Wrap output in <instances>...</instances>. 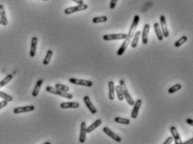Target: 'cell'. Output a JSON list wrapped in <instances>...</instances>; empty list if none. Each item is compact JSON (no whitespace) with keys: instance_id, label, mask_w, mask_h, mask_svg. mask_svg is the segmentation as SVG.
Instances as JSON below:
<instances>
[{"instance_id":"6da1fadb","label":"cell","mask_w":193,"mask_h":144,"mask_svg":"<svg viewBox=\"0 0 193 144\" xmlns=\"http://www.w3.org/2000/svg\"><path fill=\"white\" fill-rule=\"evenodd\" d=\"M45 91H47V92H50L51 94H55V95H57V96H60V97H65V98H67V99H72L73 98V96L71 94H70L68 92H66V91H60L59 89H56V87H51V86H46L45 88Z\"/></svg>"},{"instance_id":"7a4b0ae2","label":"cell","mask_w":193,"mask_h":144,"mask_svg":"<svg viewBox=\"0 0 193 144\" xmlns=\"http://www.w3.org/2000/svg\"><path fill=\"white\" fill-rule=\"evenodd\" d=\"M119 85H120L121 89H122V91H123V93H124V97H125V99H126L127 102L129 104L130 106H133V104H134V100H133L132 97L130 96L129 92L128 89H127L125 81H124V80H120V81H119Z\"/></svg>"},{"instance_id":"3957f363","label":"cell","mask_w":193,"mask_h":144,"mask_svg":"<svg viewBox=\"0 0 193 144\" xmlns=\"http://www.w3.org/2000/svg\"><path fill=\"white\" fill-rule=\"evenodd\" d=\"M88 6L85 4V3H83V4H77L76 6L70 7V8H67L65 9V14L67 15H69V14H71V13H74L79 12V11H83V10L87 9Z\"/></svg>"},{"instance_id":"277c9868","label":"cell","mask_w":193,"mask_h":144,"mask_svg":"<svg viewBox=\"0 0 193 144\" xmlns=\"http://www.w3.org/2000/svg\"><path fill=\"white\" fill-rule=\"evenodd\" d=\"M139 19H140V17H139V15L134 16V18H133V22H132V25L130 26L129 34L127 35V37L131 38V39H132V37H133V35H134V33L136 32V28L137 27H138V25H139Z\"/></svg>"},{"instance_id":"5b68a950","label":"cell","mask_w":193,"mask_h":144,"mask_svg":"<svg viewBox=\"0 0 193 144\" xmlns=\"http://www.w3.org/2000/svg\"><path fill=\"white\" fill-rule=\"evenodd\" d=\"M69 82L71 84L77 85H83V86H87V87H91L92 86V83L91 81H87V80H82V79L76 78H70Z\"/></svg>"},{"instance_id":"8992f818","label":"cell","mask_w":193,"mask_h":144,"mask_svg":"<svg viewBox=\"0 0 193 144\" xmlns=\"http://www.w3.org/2000/svg\"><path fill=\"white\" fill-rule=\"evenodd\" d=\"M126 37H127L126 34H112V35H103L102 39L106 41L119 40H124Z\"/></svg>"},{"instance_id":"52a82bcc","label":"cell","mask_w":193,"mask_h":144,"mask_svg":"<svg viewBox=\"0 0 193 144\" xmlns=\"http://www.w3.org/2000/svg\"><path fill=\"white\" fill-rule=\"evenodd\" d=\"M102 132H104L105 134H107L109 137L111 138L112 139H114V141L117 142H120L122 141V138H120V136H118V134H116L115 132H114L110 128H108L107 127H104L103 128H102Z\"/></svg>"},{"instance_id":"ba28073f","label":"cell","mask_w":193,"mask_h":144,"mask_svg":"<svg viewBox=\"0 0 193 144\" xmlns=\"http://www.w3.org/2000/svg\"><path fill=\"white\" fill-rule=\"evenodd\" d=\"M160 28H161L162 34L163 36L165 38H167L169 36V30L167 28V25H166V19L164 15L160 16Z\"/></svg>"},{"instance_id":"9c48e42d","label":"cell","mask_w":193,"mask_h":144,"mask_svg":"<svg viewBox=\"0 0 193 144\" xmlns=\"http://www.w3.org/2000/svg\"><path fill=\"white\" fill-rule=\"evenodd\" d=\"M83 101H84V104L86 105V107H87V109L89 110V112L92 113V114H96L97 113V109L96 107H94V105L92 104V102L91 101V99L88 96H85L83 97Z\"/></svg>"},{"instance_id":"30bf717a","label":"cell","mask_w":193,"mask_h":144,"mask_svg":"<svg viewBox=\"0 0 193 144\" xmlns=\"http://www.w3.org/2000/svg\"><path fill=\"white\" fill-rule=\"evenodd\" d=\"M141 105H142V100H138L136 101H134V104H133V108L132 110V112H131V117L133 118V119H136L137 116L139 115V109H140V107H141Z\"/></svg>"},{"instance_id":"8fae6325","label":"cell","mask_w":193,"mask_h":144,"mask_svg":"<svg viewBox=\"0 0 193 144\" xmlns=\"http://www.w3.org/2000/svg\"><path fill=\"white\" fill-rule=\"evenodd\" d=\"M150 29V25L149 24H146L144 26V29H143L142 33H141V36H142V43L144 44H148L149 41V32Z\"/></svg>"},{"instance_id":"7c38bea8","label":"cell","mask_w":193,"mask_h":144,"mask_svg":"<svg viewBox=\"0 0 193 144\" xmlns=\"http://www.w3.org/2000/svg\"><path fill=\"white\" fill-rule=\"evenodd\" d=\"M131 38H129V37H126L124 39V41L123 42V44H121V46L119 47L118 50L117 51V55L118 56H121V55H123V54L125 52V50L126 49L128 48L129 46V44H130V42H131Z\"/></svg>"},{"instance_id":"4fadbf2b","label":"cell","mask_w":193,"mask_h":144,"mask_svg":"<svg viewBox=\"0 0 193 144\" xmlns=\"http://www.w3.org/2000/svg\"><path fill=\"white\" fill-rule=\"evenodd\" d=\"M35 109V106H25V107H16L14 109V114H20V113H25L33 112Z\"/></svg>"},{"instance_id":"5bb4252c","label":"cell","mask_w":193,"mask_h":144,"mask_svg":"<svg viewBox=\"0 0 193 144\" xmlns=\"http://www.w3.org/2000/svg\"><path fill=\"white\" fill-rule=\"evenodd\" d=\"M87 124L85 122L81 123V129H80L79 142L81 143H84L86 142V136H87Z\"/></svg>"},{"instance_id":"9a60e30c","label":"cell","mask_w":193,"mask_h":144,"mask_svg":"<svg viewBox=\"0 0 193 144\" xmlns=\"http://www.w3.org/2000/svg\"><path fill=\"white\" fill-rule=\"evenodd\" d=\"M171 134H172V138L174 139L175 141V143L176 144H182V140H181V138H180V136L179 134V132H178L177 129L176 127H171Z\"/></svg>"},{"instance_id":"2e32d148","label":"cell","mask_w":193,"mask_h":144,"mask_svg":"<svg viewBox=\"0 0 193 144\" xmlns=\"http://www.w3.org/2000/svg\"><path fill=\"white\" fill-rule=\"evenodd\" d=\"M37 43H38V38L33 37L31 40V45H30V51H29V56L35 57L36 54V49H37Z\"/></svg>"},{"instance_id":"e0dca14e","label":"cell","mask_w":193,"mask_h":144,"mask_svg":"<svg viewBox=\"0 0 193 144\" xmlns=\"http://www.w3.org/2000/svg\"><path fill=\"white\" fill-rule=\"evenodd\" d=\"M60 107L61 109H68V108H78L79 107V103L76 101H71V102H62L60 104Z\"/></svg>"},{"instance_id":"ac0fdd59","label":"cell","mask_w":193,"mask_h":144,"mask_svg":"<svg viewBox=\"0 0 193 144\" xmlns=\"http://www.w3.org/2000/svg\"><path fill=\"white\" fill-rule=\"evenodd\" d=\"M0 20H1V25L3 26H6L8 25L6 13H5L3 4H0Z\"/></svg>"},{"instance_id":"d6986e66","label":"cell","mask_w":193,"mask_h":144,"mask_svg":"<svg viewBox=\"0 0 193 144\" xmlns=\"http://www.w3.org/2000/svg\"><path fill=\"white\" fill-rule=\"evenodd\" d=\"M108 97L110 100H114L115 97V85L113 81L108 82Z\"/></svg>"},{"instance_id":"ffe728a7","label":"cell","mask_w":193,"mask_h":144,"mask_svg":"<svg viewBox=\"0 0 193 144\" xmlns=\"http://www.w3.org/2000/svg\"><path fill=\"white\" fill-rule=\"evenodd\" d=\"M141 36V32L139 31H136L134 33V35L132 37V40H131V42H130V44H131V47L132 48H135L137 46V44H138V42L139 40V38Z\"/></svg>"},{"instance_id":"44dd1931","label":"cell","mask_w":193,"mask_h":144,"mask_svg":"<svg viewBox=\"0 0 193 144\" xmlns=\"http://www.w3.org/2000/svg\"><path fill=\"white\" fill-rule=\"evenodd\" d=\"M154 28H155V34H156V36H157V39H158L160 41L163 40L164 39V36H163V34H162L161 28H160V25L159 23H155L154 24Z\"/></svg>"},{"instance_id":"7402d4cb","label":"cell","mask_w":193,"mask_h":144,"mask_svg":"<svg viewBox=\"0 0 193 144\" xmlns=\"http://www.w3.org/2000/svg\"><path fill=\"white\" fill-rule=\"evenodd\" d=\"M102 123V120L101 119H98L96 120L95 122L92 123L91 125L89 126V127H87V133H90V132H92V131H94L95 129H97L99 127V126L101 125Z\"/></svg>"},{"instance_id":"603a6c76","label":"cell","mask_w":193,"mask_h":144,"mask_svg":"<svg viewBox=\"0 0 193 144\" xmlns=\"http://www.w3.org/2000/svg\"><path fill=\"white\" fill-rule=\"evenodd\" d=\"M43 82H44V80H39L38 81L36 82V84H35V86L34 88V90H33V92H32V96L34 97H36L38 96L39 92L41 91V88L42 85H43Z\"/></svg>"},{"instance_id":"cb8c5ba5","label":"cell","mask_w":193,"mask_h":144,"mask_svg":"<svg viewBox=\"0 0 193 144\" xmlns=\"http://www.w3.org/2000/svg\"><path fill=\"white\" fill-rule=\"evenodd\" d=\"M52 55H53V51H52L51 50H48L47 53H46V55H45L44 59L43 60V64H44V66H47V65H49V63H50V61H51V60Z\"/></svg>"},{"instance_id":"d4e9b609","label":"cell","mask_w":193,"mask_h":144,"mask_svg":"<svg viewBox=\"0 0 193 144\" xmlns=\"http://www.w3.org/2000/svg\"><path fill=\"white\" fill-rule=\"evenodd\" d=\"M12 79H13V75H6L4 79H3L2 81H0V89L4 86L5 85H7L9 82H10L12 81Z\"/></svg>"},{"instance_id":"484cf974","label":"cell","mask_w":193,"mask_h":144,"mask_svg":"<svg viewBox=\"0 0 193 144\" xmlns=\"http://www.w3.org/2000/svg\"><path fill=\"white\" fill-rule=\"evenodd\" d=\"M115 91H116V93H117V97L118 99L119 100H123L124 99V93H123V91H122V89H121L120 85H118L117 86H115Z\"/></svg>"},{"instance_id":"4316f807","label":"cell","mask_w":193,"mask_h":144,"mask_svg":"<svg viewBox=\"0 0 193 144\" xmlns=\"http://www.w3.org/2000/svg\"><path fill=\"white\" fill-rule=\"evenodd\" d=\"M114 121L117 123H120V124H124V125H129L130 123V120L128 118H123V117H119L117 116L114 118Z\"/></svg>"},{"instance_id":"83f0119b","label":"cell","mask_w":193,"mask_h":144,"mask_svg":"<svg viewBox=\"0 0 193 144\" xmlns=\"http://www.w3.org/2000/svg\"><path fill=\"white\" fill-rule=\"evenodd\" d=\"M108 20V17L107 16H98L95 17L92 19V23L94 24H98V23H104Z\"/></svg>"},{"instance_id":"f1b7e54d","label":"cell","mask_w":193,"mask_h":144,"mask_svg":"<svg viewBox=\"0 0 193 144\" xmlns=\"http://www.w3.org/2000/svg\"><path fill=\"white\" fill-rule=\"evenodd\" d=\"M181 87H182V85L180 84H176L174 85L173 86H171V87L168 89V92H169L170 94H173L175 92L180 91V89H181Z\"/></svg>"},{"instance_id":"f546056e","label":"cell","mask_w":193,"mask_h":144,"mask_svg":"<svg viewBox=\"0 0 193 144\" xmlns=\"http://www.w3.org/2000/svg\"><path fill=\"white\" fill-rule=\"evenodd\" d=\"M187 41V37L186 35H184L182 37L180 38V40H178L177 41H176V43H175V47L176 48H179L180 46H181L182 44H184Z\"/></svg>"},{"instance_id":"4dcf8cb0","label":"cell","mask_w":193,"mask_h":144,"mask_svg":"<svg viewBox=\"0 0 193 144\" xmlns=\"http://www.w3.org/2000/svg\"><path fill=\"white\" fill-rule=\"evenodd\" d=\"M0 97L3 99V100H7L8 102H10V101H12L13 100V97L10 96V95L6 94V93H4L3 91H0Z\"/></svg>"},{"instance_id":"1f68e13d","label":"cell","mask_w":193,"mask_h":144,"mask_svg":"<svg viewBox=\"0 0 193 144\" xmlns=\"http://www.w3.org/2000/svg\"><path fill=\"white\" fill-rule=\"evenodd\" d=\"M56 89H59L60 91H66V92H68L70 91V88L67 85H62V84H56Z\"/></svg>"},{"instance_id":"d6a6232c","label":"cell","mask_w":193,"mask_h":144,"mask_svg":"<svg viewBox=\"0 0 193 144\" xmlns=\"http://www.w3.org/2000/svg\"><path fill=\"white\" fill-rule=\"evenodd\" d=\"M118 1V0H111L110 5H109V8H110L111 9H114V8L116 7V5H117Z\"/></svg>"},{"instance_id":"836d02e7","label":"cell","mask_w":193,"mask_h":144,"mask_svg":"<svg viewBox=\"0 0 193 144\" xmlns=\"http://www.w3.org/2000/svg\"><path fill=\"white\" fill-rule=\"evenodd\" d=\"M173 142H174V139H173V138H172V137H169V138H168L167 139H166V140H165V141L163 142V143L164 144H171V143H172Z\"/></svg>"},{"instance_id":"e575fe53","label":"cell","mask_w":193,"mask_h":144,"mask_svg":"<svg viewBox=\"0 0 193 144\" xmlns=\"http://www.w3.org/2000/svg\"><path fill=\"white\" fill-rule=\"evenodd\" d=\"M8 105V101L5 100H2V101H0V110L3 108V107H5Z\"/></svg>"},{"instance_id":"d590c367","label":"cell","mask_w":193,"mask_h":144,"mask_svg":"<svg viewBox=\"0 0 193 144\" xmlns=\"http://www.w3.org/2000/svg\"><path fill=\"white\" fill-rule=\"evenodd\" d=\"M183 144H192L193 143V138H191V139H189V140H187V141L186 142H182Z\"/></svg>"},{"instance_id":"8d00e7d4","label":"cell","mask_w":193,"mask_h":144,"mask_svg":"<svg viewBox=\"0 0 193 144\" xmlns=\"http://www.w3.org/2000/svg\"><path fill=\"white\" fill-rule=\"evenodd\" d=\"M71 1L75 2V3H77V4H83V3H84V1H83V0H71Z\"/></svg>"},{"instance_id":"74e56055","label":"cell","mask_w":193,"mask_h":144,"mask_svg":"<svg viewBox=\"0 0 193 144\" xmlns=\"http://www.w3.org/2000/svg\"><path fill=\"white\" fill-rule=\"evenodd\" d=\"M187 122L189 124V125H193V120L192 119H191V118H188V119H187Z\"/></svg>"},{"instance_id":"f35d334b","label":"cell","mask_w":193,"mask_h":144,"mask_svg":"<svg viewBox=\"0 0 193 144\" xmlns=\"http://www.w3.org/2000/svg\"><path fill=\"white\" fill-rule=\"evenodd\" d=\"M44 144H51V142H44Z\"/></svg>"},{"instance_id":"ab89813d","label":"cell","mask_w":193,"mask_h":144,"mask_svg":"<svg viewBox=\"0 0 193 144\" xmlns=\"http://www.w3.org/2000/svg\"><path fill=\"white\" fill-rule=\"evenodd\" d=\"M0 25H1V20H0Z\"/></svg>"},{"instance_id":"60d3db41","label":"cell","mask_w":193,"mask_h":144,"mask_svg":"<svg viewBox=\"0 0 193 144\" xmlns=\"http://www.w3.org/2000/svg\"><path fill=\"white\" fill-rule=\"evenodd\" d=\"M43 1H47V0H43Z\"/></svg>"}]
</instances>
